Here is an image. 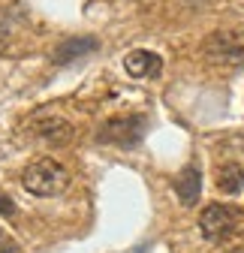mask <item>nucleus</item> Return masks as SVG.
<instances>
[{
    "label": "nucleus",
    "instance_id": "12",
    "mask_svg": "<svg viewBox=\"0 0 244 253\" xmlns=\"http://www.w3.org/2000/svg\"><path fill=\"white\" fill-rule=\"evenodd\" d=\"M229 253H244V247H238V250H229Z\"/></svg>",
    "mask_w": 244,
    "mask_h": 253
},
{
    "label": "nucleus",
    "instance_id": "14",
    "mask_svg": "<svg viewBox=\"0 0 244 253\" xmlns=\"http://www.w3.org/2000/svg\"><path fill=\"white\" fill-rule=\"evenodd\" d=\"M0 238H3V229H0Z\"/></svg>",
    "mask_w": 244,
    "mask_h": 253
},
{
    "label": "nucleus",
    "instance_id": "4",
    "mask_svg": "<svg viewBox=\"0 0 244 253\" xmlns=\"http://www.w3.org/2000/svg\"><path fill=\"white\" fill-rule=\"evenodd\" d=\"M241 226V214L232 205H220V202H211L202 214H199V232L208 241H223L229 235H235Z\"/></svg>",
    "mask_w": 244,
    "mask_h": 253
},
{
    "label": "nucleus",
    "instance_id": "10",
    "mask_svg": "<svg viewBox=\"0 0 244 253\" xmlns=\"http://www.w3.org/2000/svg\"><path fill=\"white\" fill-rule=\"evenodd\" d=\"M12 12H0V51L9 48V40H12Z\"/></svg>",
    "mask_w": 244,
    "mask_h": 253
},
{
    "label": "nucleus",
    "instance_id": "7",
    "mask_svg": "<svg viewBox=\"0 0 244 253\" xmlns=\"http://www.w3.org/2000/svg\"><path fill=\"white\" fill-rule=\"evenodd\" d=\"M175 193H178L181 205H187V208L199 202V196H202V169L196 163H190V166H184V169L178 172V178H175Z\"/></svg>",
    "mask_w": 244,
    "mask_h": 253
},
{
    "label": "nucleus",
    "instance_id": "5",
    "mask_svg": "<svg viewBox=\"0 0 244 253\" xmlns=\"http://www.w3.org/2000/svg\"><path fill=\"white\" fill-rule=\"evenodd\" d=\"M30 136L45 142V145H54V148H67L76 139V130L60 115H40V118L30 121Z\"/></svg>",
    "mask_w": 244,
    "mask_h": 253
},
{
    "label": "nucleus",
    "instance_id": "9",
    "mask_svg": "<svg viewBox=\"0 0 244 253\" xmlns=\"http://www.w3.org/2000/svg\"><path fill=\"white\" fill-rule=\"evenodd\" d=\"M217 187L223 190V193H229V196L241 193V187H244V169L235 166V163H223L217 169Z\"/></svg>",
    "mask_w": 244,
    "mask_h": 253
},
{
    "label": "nucleus",
    "instance_id": "8",
    "mask_svg": "<svg viewBox=\"0 0 244 253\" xmlns=\"http://www.w3.org/2000/svg\"><path fill=\"white\" fill-rule=\"evenodd\" d=\"M160 67H163L160 54L148 51V48H136V51H130V54L124 57V70H127L133 79H151V76L160 73Z\"/></svg>",
    "mask_w": 244,
    "mask_h": 253
},
{
    "label": "nucleus",
    "instance_id": "2",
    "mask_svg": "<svg viewBox=\"0 0 244 253\" xmlns=\"http://www.w3.org/2000/svg\"><path fill=\"white\" fill-rule=\"evenodd\" d=\"M145 130H148V118H142V115H118V118H109L100 126L97 139L103 145H115V148H136L145 139Z\"/></svg>",
    "mask_w": 244,
    "mask_h": 253
},
{
    "label": "nucleus",
    "instance_id": "13",
    "mask_svg": "<svg viewBox=\"0 0 244 253\" xmlns=\"http://www.w3.org/2000/svg\"><path fill=\"white\" fill-rule=\"evenodd\" d=\"M133 253H145V247H139V250H133Z\"/></svg>",
    "mask_w": 244,
    "mask_h": 253
},
{
    "label": "nucleus",
    "instance_id": "1",
    "mask_svg": "<svg viewBox=\"0 0 244 253\" xmlns=\"http://www.w3.org/2000/svg\"><path fill=\"white\" fill-rule=\"evenodd\" d=\"M21 187L30 196L51 199V196L64 193V190L70 187V172L57 160H51V157H42V160H34L21 172Z\"/></svg>",
    "mask_w": 244,
    "mask_h": 253
},
{
    "label": "nucleus",
    "instance_id": "11",
    "mask_svg": "<svg viewBox=\"0 0 244 253\" xmlns=\"http://www.w3.org/2000/svg\"><path fill=\"white\" fill-rule=\"evenodd\" d=\"M0 214H3V217H12L15 214V202L6 193H0Z\"/></svg>",
    "mask_w": 244,
    "mask_h": 253
},
{
    "label": "nucleus",
    "instance_id": "6",
    "mask_svg": "<svg viewBox=\"0 0 244 253\" xmlns=\"http://www.w3.org/2000/svg\"><path fill=\"white\" fill-rule=\"evenodd\" d=\"M97 48H100V42L94 37H70V40H64L54 48L51 63L54 67H67V63H73V60H81L84 54H94Z\"/></svg>",
    "mask_w": 244,
    "mask_h": 253
},
{
    "label": "nucleus",
    "instance_id": "3",
    "mask_svg": "<svg viewBox=\"0 0 244 253\" xmlns=\"http://www.w3.org/2000/svg\"><path fill=\"white\" fill-rule=\"evenodd\" d=\"M202 54L211 63L244 67V30H217L202 42Z\"/></svg>",
    "mask_w": 244,
    "mask_h": 253
}]
</instances>
